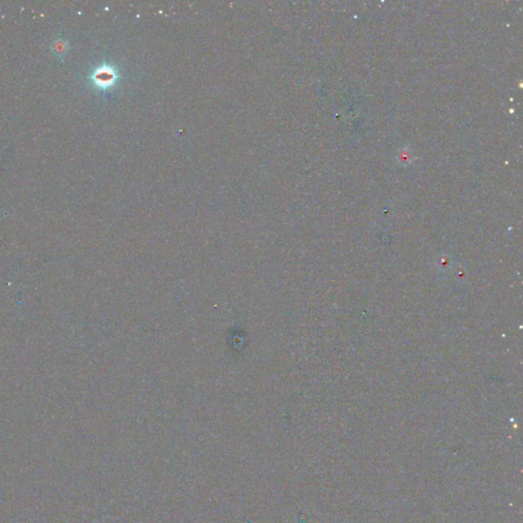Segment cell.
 I'll use <instances>...</instances> for the list:
<instances>
[{
  "instance_id": "cell-2",
  "label": "cell",
  "mask_w": 523,
  "mask_h": 523,
  "mask_svg": "<svg viewBox=\"0 0 523 523\" xmlns=\"http://www.w3.org/2000/svg\"><path fill=\"white\" fill-rule=\"evenodd\" d=\"M68 49H69L68 41H66L65 39H62V38H59L58 40H56L52 46V51L59 59H63L64 56L67 54Z\"/></svg>"
},
{
  "instance_id": "cell-1",
  "label": "cell",
  "mask_w": 523,
  "mask_h": 523,
  "mask_svg": "<svg viewBox=\"0 0 523 523\" xmlns=\"http://www.w3.org/2000/svg\"><path fill=\"white\" fill-rule=\"evenodd\" d=\"M89 79L92 85L97 89H107L114 85L117 80V73L113 67L109 65H102L93 70Z\"/></svg>"
}]
</instances>
